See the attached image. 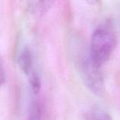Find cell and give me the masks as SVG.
<instances>
[{
    "label": "cell",
    "instance_id": "cell-1",
    "mask_svg": "<svg viewBox=\"0 0 120 120\" xmlns=\"http://www.w3.org/2000/svg\"><path fill=\"white\" fill-rule=\"evenodd\" d=\"M116 45V39L112 30L107 26H98L91 35L90 56L97 66L101 68L108 62Z\"/></svg>",
    "mask_w": 120,
    "mask_h": 120
},
{
    "label": "cell",
    "instance_id": "cell-2",
    "mask_svg": "<svg viewBox=\"0 0 120 120\" xmlns=\"http://www.w3.org/2000/svg\"><path fill=\"white\" fill-rule=\"evenodd\" d=\"M78 68L83 82L88 89L97 96L105 94V84L100 67L97 66L90 56V53H84L78 59Z\"/></svg>",
    "mask_w": 120,
    "mask_h": 120
},
{
    "label": "cell",
    "instance_id": "cell-3",
    "mask_svg": "<svg viewBox=\"0 0 120 120\" xmlns=\"http://www.w3.org/2000/svg\"><path fill=\"white\" fill-rule=\"evenodd\" d=\"M29 12L34 16L41 17L48 12L54 0H24Z\"/></svg>",
    "mask_w": 120,
    "mask_h": 120
},
{
    "label": "cell",
    "instance_id": "cell-4",
    "mask_svg": "<svg viewBox=\"0 0 120 120\" xmlns=\"http://www.w3.org/2000/svg\"><path fill=\"white\" fill-rule=\"evenodd\" d=\"M18 64L21 70L26 76L33 72V57L29 49L25 48L22 50L18 57Z\"/></svg>",
    "mask_w": 120,
    "mask_h": 120
},
{
    "label": "cell",
    "instance_id": "cell-5",
    "mask_svg": "<svg viewBox=\"0 0 120 120\" xmlns=\"http://www.w3.org/2000/svg\"><path fill=\"white\" fill-rule=\"evenodd\" d=\"M29 77V82H30V86L31 92L34 95H38L39 91L40 90V82L38 75L35 72H32Z\"/></svg>",
    "mask_w": 120,
    "mask_h": 120
},
{
    "label": "cell",
    "instance_id": "cell-6",
    "mask_svg": "<svg viewBox=\"0 0 120 120\" xmlns=\"http://www.w3.org/2000/svg\"><path fill=\"white\" fill-rule=\"evenodd\" d=\"M90 120H113L110 115L105 110L96 108L90 113Z\"/></svg>",
    "mask_w": 120,
    "mask_h": 120
},
{
    "label": "cell",
    "instance_id": "cell-7",
    "mask_svg": "<svg viewBox=\"0 0 120 120\" xmlns=\"http://www.w3.org/2000/svg\"><path fill=\"white\" fill-rule=\"evenodd\" d=\"M28 120H41V110L37 101H33L30 105Z\"/></svg>",
    "mask_w": 120,
    "mask_h": 120
},
{
    "label": "cell",
    "instance_id": "cell-8",
    "mask_svg": "<svg viewBox=\"0 0 120 120\" xmlns=\"http://www.w3.org/2000/svg\"><path fill=\"white\" fill-rule=\"evenodd\" d=\"M6 81V76H5V72L3 68V67L0 64V86H2L3 84Z\"/></svg>",
    "mask_w": 120,
    "mask_h": 120
},
{
    "label": "cell",
    "instance_id": "cell-9",
    "mask_svg": "<svg viewBox=\"0 0 120 120\" xmlns=\"http://www.w3.org/2000/svg\"><path fill=\"white\" fill-rule=\"evenodd\" d=\"M86 2L90 5H95L99 3V0H86Z\"/></svg>",
    "mask_w": 120,
    "mask_h": 120
}]
</instances>
